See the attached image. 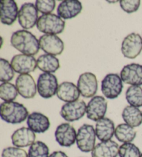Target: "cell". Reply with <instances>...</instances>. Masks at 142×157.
Returning a JSON list of instances; mask_svg holds the SVG:
<instances>
[{"mask_svg": "<svg viewBox=\"0 0 142 157\" xmlns=\"http://www.w3.org/2000/svg\"><path fill=\"white\" fill-rule=\"evenodd\" d=\"M119 3L123 10L128 13H132L139 9L141 2L139 0H121Z\"/></svg>", "mask_w": 142, "mask_h": 157, "instance_id": "34", "label": "cell"}, {"mask_svg": "<svg viewBox=\"0 0 142 157\" xmlns=\"http://www.w3.org/2000/svg\"><path fill=\"white\" fill-rule=\"evenodd\" d=\"M57 96L61 101L71 102L78 101L80 96L78 86L70 82H63L58 86L57 91Z\"/></svg>", "mask_w": 142, "mask_h": 157, "instance_id": "23", "label": "cell"}, {"mask_svg": "<svg viewBox=\"0 0 142 157\" xmlns=\"http://www.w3.org/2000/svg\"><path fill=\"white\" fill-rule=\"evenodd\" d=\"M0 116L4 121L10 124H20L27 119L29 111L17 102H4L0 105Z\"/></svg>", "mask_w": 142, "mask_h": 157, "instance_id": "2", "label": "cell"}, {"mask_svg": "<svg viewBox=\"0 0 142 157\" xmlns=\"http://www.w3.org/2000/svg\"><path fill=\"white\" fill-rule=\"evenodd\" d=\"M142 51V38L138 33H132L125 37L121 44V52L125 58L135 59Z\"/></svg>", "mask_w": 142, "mask_h": 157, "instance_id": "8", "label": "cell"}, {"mask_svg": "<svg viewBox=\"0 0 142 157\" xmlns=\"http://www.w3.org/2000/svg\"><path fill=\"white\" fill-rule=\"evenodd\" d=\"M37 67L44 73L52 74L60 68V62L56 56L50 54H44L38 57Z\"/></svg>", "mask_w": 142, "mask_h": 157, "instance_id": "24", "label": "cell"}, {"mask_svg": "<svg viewBox=\"0 0 142 157\" xmlns=\"http://www.w3.org/2000/svg\"><path fill=\"white\" fill-rule=\"evenodd\" d=\"M87 106L82 100L71 102H67L62 105L61 110L62 118L68 122H74L80 120L86 113Z\"/></svg>", "mask_w": 142, "mask_h": 157, "instance_id": "7", "label": "cell"}, {"mask_svg": "<svg viewBox=\"0 0 142 157\" xmlns=\"http://www.w3.org/2000/svg\"><path fill=\"white\" fill-rule=\"evenodd\" d=\"M36 136L34 132L28 128H21L15 130L11 136L13 145L16 147H26L35 143Z\"/></svg>", "mask_w": 142, "mask_h": 157, "instance_id": "18", "label": "cell"}, {"mask_svg": "<svg viewBox=\"0 0 142 157\" xmlns=\"http://www.w3.org/2000/svg\"><path fill=\"white\" fill-rule=\"evenodd\" d=\"M77 133L75 128L69 123H64L57 127L55 132L56 142L62 147H69L76 142Z\"/></svg>", "mask_w": 142, "mask_h": 157, "instance_id": "12", "label": "cell"}, {"mask_svg": "<svg viewBox=\"0 0 142 157\" xmlns=\"http://www.w3.org/2000/svg\"><path fill=\"white\" fill-rule=\"evenodd\" d=\"M121 116L125 123L133 128L140 126L142 123V112L138 107L126 106L123 110Z\"/></svg>", "mask_w": 142, "mask_h": 157, "instance_id": "25", "label": "cell"}, {"mask_svg": "<svg viewBox=\"0 0 142 157\" xmlns=\"http://www.w3.org/2000/svg\"><path fill=\"white\" fill-rule=\"evenodd\" d=\"M96 131L91 124H84L78 129L76 136V144L81 151L88 153L92 151L96 143Z\"/></svg>", "mask_w": 142, "mask_h": 157, "instance_id": "4", "label": "cell"}, {"mask_svg": "<svg viewBox=\"0 0 142 157\" xmlns=\"http://www.w3.org/2000/svg\"><path fill=\"white\" fill-rule=\"evenodd\" d=\"M77 86L81 96L85 98L94 97L98 89L96 75L90 72L82 74L78 80Z\"/></svg>", "mask_w": 142, "mask_h": 157, "instance_id": "10", "label": "cell"}, {"mask_svg": "<svg viewBox=\"0 0 142 157\" xmlns=\"http://www.w3.org/2000/svg\"><path fill=\"white\" fill-rule=\"evenodd\" d=\"M18 91L13 84L4 82L0 85V98L5 102H12L17 98Z\"/></svg>", "mask_w": 142, "mask_h": 157, "instance_id": "28", "label": "cell"}, {"mask_svg": "<svg viewBox=\"0 0 142 157\" xmlns=\"http://www.w3.org/2000/svg\"><path fill=\"white\" fill-rule=\"evenodd\" d=\"M28 128L35 133H45L51 126L50 121L47 116L40 112H33L29 114L26 120Z\"/></svg>", "mask_w": 142, "mask_h": 157, "instance_id": "17", "label": "cell"}, {"mask_svg": "<svg viewBox=\"0 0 142 157\" xmlns=\"http://www.w3.org/2000/svg\"><path fill=\"white\" fill-rule=\"evenodd\" d=\"M119 150L118 143L114 140L103 141L95 146L92 151V157H116Z\"/></svg>", "mask_w": 142, "mask_h": 157, "instance_id": "21", "label": "cell"}, {"mask_svg": "<svg viewBox=\"0 0 142 157\" xmlns=\"http://www.w3.org/2000/svg\"><path fill=\"white\" fill-rule=\"evenodd\" d=\"M141 157H142V154H141Z\"/></svg>", "mask_w": 142, "mask_h": 157, "instance_id": "36", "label": "cell"}, {"mask_svg": "<svg viewBox=\"0 0 142 157\" xmlns=\"http://www.w3.org/2000/svg\"><path fill=\"white\" fill-rule=\"evenodd\" d=\"M136 132L132 127L126 123H121L116 126L114 131V136L119 142L128 143L133 141L135 139Z\"/></svg>", "mask_w": 142, "mask_h": 157, "instance_id": "26", "label": "cell"}, {"mask_svg": "<svg viewBox=\"0 0 142 157\" xmlns=\"http://www.w3.org/2000/svg\"><path fill=\"white\" fill-rule=\"evenodd\" d=\"M39 31L47 35H56L62 33L65 26V21L56 14L41 15L37 22Z\"/></svg>", "mask_w": 142, "mask_h": 157, "instance_id": "3", "label": "cell"}, {"mask_svg": "<svg viewBox=\"0 0 142 157\" xmlns=\"http://www.w3.org/2000/svg\"><path fill=\"white\" fill-rule=\"evenodd\" d=\"M2 157H29L26 151L20 147H8L2 151Z\"/></svg>", "mask_w": 142, "mask_h": 157, "instance_id": "33", "label": "cell"}, {"mask_svg": "<svg viewBox=\"0 0 142 157\" xmlns=\"http://www.w3.org/2000/svg\"><path fill=\"white\" fill-rule=\"evenodd\" d=\"M11 65L14 71L20 74H27L34 72L37 67V61L32 56L18 54L13 57Z\"/></svg>", "mask_w": 142, "mask_h": 157, "instance_id": "14", "label": "cell"}, {"mask_svg": "<svg viewBox=\"0 0 142 157\" xmlns=\"http://www.w3.org/2000/svg\"><path fill=\"white\" fill-rule=\"evenodd\" d=\"M121 80L132 86L142 85V65L132 63L125 65L120 73Z\"/></svg>", "mask_w": 142, "mask_h": 157, "instance_id": "16", "label": "cell"}, {"mask_svg": "<svg viewBox=\"0 0 142 157\" xmlns=\"http://www.w3.org/2000/svg\"><path fill=\"white\" fill-rule=\"evenodd\" d=\"M95 131L97 137L101 141L110 140L115 131L114 122L110 118L104 117L97 122Z\"/></svg>", "mask_w": 142, "mask_h": 157, "instance_id": "22", "label": "cell"}, {"mask_svg": "<svg viewBox=\"0 0 142 157\" xmlns=\"http://www.w3.org/2000/svg\"><path fill=\"white\" fill-rule=\"evenodd\" d=\"M125 98L131 106H142V88L140 86H130L125 92Z\"/></svg>", "mask_w": 142, "mask_h": 157, "instance_id": "27", "label": "cell"}, {"mask_svg": "<svg viewBox=\"0 0 142 157\" xmlns=\"http://www.w3.org/2000/svg\"><path fill=\"white\" fill-rule=\"evenodd\" d=\"M0 6L2 23L8 26L12 25L18 17L17 3L13 0H3L0 3Z\"/></svg>", "mask_w": 142, "mask_h": 157, "instance_id": "19", "label": "cell"}, {"mask_svg": "<svg viewBox=\"0 0 142 157\" xmlns=\"http://www.w3.org/2000/svg\"><path fill=\"white\" fill-rule=\"evenodd\" d=\"M120 157H141V151L138 147L132 143H124L119 147Z\"/></svg>", "mask_w": 142, "mask_h": 157, "instance_id": "31", "label": "cell"}, {"mask_svg": "<svg viewBox=\"0 0 142 157\" xmlns=\"http://www.w3.org/2000/svg\"><path fill=\"white\" fill-rule=\"evenodd\" d=\"M49 149L42 141L35 142L29 149V157H49Z\"/></svg>", "mask_w": 142, "mask_h": 157, "instance_id": "30", "label": "cell"}, {"mask_svg": "<svg viewBox=\"0 0 142 157\" xmlns=\"http://www.w3.org/2000/svg\"><path fill=\"white\" fill-rule=\"evenodd\" d=\"M49 157H68V156L64 151H55L51 153Z\"/></svg>", "mask_w": 142, "mask_h": 157, "instance_id": "35", "label": "cell"}, {"mask_svg": "<svg viewBox=\"0 0 142 157\" xmlns=\"http://www.w3.org/2000/svg\"><path fill=\"white\" fill-rule=\"evenodd\" d=\"M123 81L116 74H109L101 81V91L108 99H115L121 94Z\"/></svg>", "mask_w": 142, "mask_h": 157, "instance_id": "6", "label": "cell"}, {"mask_svg": "<svg viewBox=\"0 0 142 157\" xmlns=\"http://www.w3.org/2000/svg\"><path fill=\"white\" fill-rule=\"evenodd\" d=\"M15 86L18 94L24 98L30 99L36 95L37 85L31 75L20 74L15 80Z\"/></svg>", "mask_w": 142, "mask_h": 157, "instance_id": "13", "label": "cell"}, {"mask_svg": "<svg viewBox=\"0 0 142 157\" xmlns=\"http://www.w3.org/2000/svg\"><path fill=\"white\" fill-rule=\"evenodd\" d=\"M58 86V79L52 74L43 73L37 78V89L39 95L43 98H50L56 95Z\"/></svg>", "mask_w": 142, "mask_h": 157, "instance_id": "5", "label": "cell"}, {"mask_svg": "<svg viewBox=\"0 0 142 157\" xmlns=\"http://www.w3.org/2000/svg\"><path fill=\"white\" fill-rule=\"evenodd\" d=\"M38 10L32 3H24L19 10L18 21L24 29H31L37 24Z\"/></svg>", "mask_w": 142, "mask_h": 157, "instance_id": "9", "label": "cell"}, {"mask_svg": "<svg viewBox=\"0 0 142 157\" xmlns=\"http://www.w3.org/2000/svg\"><path fill=\"white\" fill-rule=\"evenodd\" d=\"M82 9L83 6L81 2L77 0H65L59 4L57 13L64 20H69L80 14Z\"/></svg>", "mask_w": 142, "mask_h": 157, "instance_id": "20", "label": "cell"}, {"mask_svg": "<svg viewBox=\"0 0 142 157\" xmlns=\"http://www.w3.org/2000/svg\"><path fill=\"white\" fill-rule=\"evenodd\" d=\"M10 44L22 54L34 56L38 53L40 42L34 34L26 30H19L14 32L10 37Z\"/></svg>", "mask_w": 142, "mask_h": 157, "instance_id": "1", "label": "cell"}, {"mask_svg": "<svg viewBox=\"0 0 142 157\" xmlns=\"http://www.w3.org/2000/svg\"><path fill=\"white\" fill-rule=\"evenodd\" d=\"M11 64L4 58L0 59V81L8 82L14 78L15 73Z\"/></svg>", "mask_w": 142, "mask_h": 157, "instance_id": "29", "label": "cell"}, {"mask_svg": "<svg viewBox=\"0 0 142 157\" xmlns=\"http://www.w3.org/2000/svg\"><path fill=\"white\" fill-rule=\"evenodd\" d=\"M56 2L54 0H37L35 2V7L38 11L43 15L51 14L56 8Z\"/></svg>", "mask_w": 142, "mask_h": 157, "instance_id": "32", "label": "cell"}, {"mask_svg": "<svg viewBox=\"0 0 142 157\" xmlns=\"http://www.w3.org/2000/svg\"><path fill=\"white\" fill-rule=\"evenodd\" d=\"M108 102L101 96H94L87 105V117L93 121H98L104 118L107 112Z\"/></svg>", "mask_w": 142, "mask_h": 157, "instance_id": "11", "label": "cell"}, {"mask_svg": "<svg viewBox=\"0 0 142 157\" xmlns=\"http://www.w3.org/2000/svg\"><path fill=\"white\" fill-rule=\"evenodd\" d=\"M39 42L41 49L50 55H61L64 50L63 42L56 35H43L40 37Z\"/></svg>", "mask_w": 142, "mask_h": 157, "instance_id": "15", "label": "cell"}]
</instances>
